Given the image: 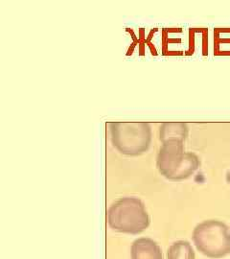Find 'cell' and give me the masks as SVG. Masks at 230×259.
I'll return each mask as SVG.
<instances>
[{"label": "cell", "mask_w": 230, "mask_h": 259, "mask_svg": "<svg viewBox=\"0 0 230 259\" xmlns=\"http://www.w3.org/2000/svg\"><path fill=\"white\" fill-rule=\"evenodd\" d=\"M197 249L210 258H223L230 254L228 227L218 220H207L199 224L193 232Z\"/></svg>", "instance_id": "6da1fadb"}, {"label": "cell", "mask_w": 230, "mask_h": 259, "mask_svg": "<svg viewBox=\"0 0 230 259\" xmlns=\"http://www.w3.org/2000/svg\"><path fill=\"white\" fill-rule=\"evenodd\" d=\"M200 165L199 158L192 153H185L182 141L169 140L160 151L158 166L168 179L179 181L191 176Z\"/></svg>", "instance_id": "7a4b0ae2"}, {"label": "cell", "mask_w": 230, "mask_h": 259, "mask_svg": "<svg viewBox=\"0 0 230 259\" xmlns=\"http://www.w3.org/2000/svg\"><path fill=\"white\" fill-rule=\"evenodd\" d=\"M110 225L113 230L118 232L139 233L147 229L149 217L139 202L130 214H126L119 204H116L112 206L110 212Z\"/></svg>", "instance_id": "3957f363"}, {"label": "cell", "mask_w": 230, "mask_h": 259, "mask_svg": "<svg viewBox=\"0 0 230 259\" xmlns=\"http://www.w3.org/2000/svg\"><path fill=\"white\" fill-rule=\"evenodd\" d=\"M131 256L132 259H163L159 246L148 238H141L133 243Z\"/></svg>", "instance_id": "277c9868"}, {"label": "cell", "mask_w": 230, "mask_h": 259, "mask_svg": "<svg viewBox=\"0 0 230 259\" xmlns=\"http://www.w3.org/2000/svg\"><path fill=\"white\" fill-rule=\"evenodd\" d=\"M168 259H196L191 244L187 241H176L173 243L167 252Z\"/></svg>", "instance_id": "5b68a950"}, {"label": "cell", "mask_w": 230, "mask_h": 259, "mask_svg": "<svg viewBox=\"0 0 230 259\" xmlns=\"http://www.w3.org/2000/svg\"><path fill=\"white\" fill-rule=\"evenodd\" d=\"M216 51L219 55H230V28L216 32Z\"/></svg>", "instance_id": "8992f818"}, {"label": "cell", "mask_w": 230, "mask_h": 259, "mask_svg": "<svg viewBox=\"0 0 230 259\" xmlns=\"http://www.w3.org/2000/svg\"><path fill=\"white\" fill-rule=\"evenodd\" d=\"M226 183L230 185V170L226 173Z\"/></svg>", "instance_id": "52a82bcc"}]
</instances>
